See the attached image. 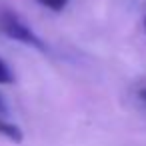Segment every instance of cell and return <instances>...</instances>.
<instances>
[{
  "instance_id": "5",
  "label": "cell",
  "mask_w": 146,
  "mask_h": 146,
  "mask_svg": "<svg viewBox=\"0 0 146 146\" xmlns=\"http://www.w3.org/2000/svg\"><path fill=\"white\" fill-rule=\"evenodd\" d=\"M6 114V102H4V98L0 96V116H4Z\"/></svg>"
},
{
  "instance_id": "7",
  "label": "cell",
  "mask_w": 146,
  "mask_h": 146,
  "mask_svg": "<svg viewBox=\"0 0 146 146\" xmlns=\"http://www.w3.org/2000/svg\"><path fill=\"white\" fill-rule=\"evenodd\" d=\"M144 28H146V18H144Z\"/></svg>"
},
{
  "instance_id": "6",
  "label": "cell",
  "mask_w": 146,
  "mask_h": 146,
  "mask_svg": "<svg viewBox=\"0 0 146 146\" xmlns=\"http://www.w3.org/2000/svg\"><path fill=\"white\" fill-rule=\"evenodd\" d=\"M138 96H140V100H144V104H146V88H142V90L138 92Z\"/></svg>"
},
{
  "instance_id": "3",
  "label": "cell",
  "mask_w": 146,
  "mask_h": 146,
  "mask_svg": "<svg viewBox=\"0 0 146 146\" xmlns=\"http://www.w3.org/2000/svg\"><path fill=\"white\" fill-rule=\"evenodd\" d=\"M14 82V74L10 70V66L0 58V84H12Z\"/></svg>"
},
{
  "instance_id": "1",
  "label": "cell",
  "mask_w": 146,
  "mask_h": 146,
  "mask_svg": "<svg viewBox=\"0 0 146 146\" xmlns=\"http://www.w3.org/2000/svg\"><path fill=\"white\" fill-rule=\"evenodd\" d=\"M0 28L12 40H18L22 44H28L32 48H38V50L46 52V44L42 42V38L36 36V32L32 28H28L14 12H2L0 14Z\"/></svg>"
},
{
  "instance_id": "2",
  "label": "cell",
  "mask_w": 146,
  "mask_h": 146,
  "mask_svg": "<svg viewBox=\"0 0 146 146\" xmlns=\"http://www.w3.org/2000/svg\"><path fill=\"white\" fill-rule=\"evenodd\" d=\"M0 134H4L6 138H10V140H14V142H20V140H22V130H20L16 124L4 120L2 116H0Z\"/></svg>"
},
{
  "instance_id": "4",
  "label": "cell",
  "mask_w": 146,
  "mask_h": 146,
  "mask_svg": "<svg viewBox=\"0 0 146 146\" xmlns=\"http://www.w3.org/2000/svg\"><path fill=\"white\" fill-rule=\"evenodd\" d=\"M38 2L42 4V6H46V8H50V10H56V12H60L66 4H68V0H38Z\"/></svg>"
}]
</instances>
